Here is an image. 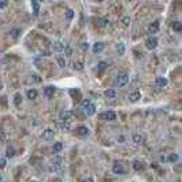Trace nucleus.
I'll list each match as a JSON object with an SVG mask.
<instances>
[{"instance_id": "obj_9", "label": "nucleus", "mask_w": 182, "mask_h": 182, "mask_svg": "<svg viewBox=\"0 0 182 182\" xmlns=\"http://www.w3.org/2000/svg\"><path fill=\"white\" fill-rule=\"evenodd\" d=\"M158 30H159V21H153L148 27V32L151 34H155V33H158Z\"/></svg>"}, {"instance_id": "obj_24", "label": "nucleus", "mask_w": 182, "mask_h": 182, "mask_svg": "<svg viewBox=\"0 0 182 182\" xmlns=\"http://www.w3.org/2000/svg\"><path fill=\"white\" fill-rule=\"evenodd\" d=\"M133 169L136 170V171H142V170H144V164H142V162L136 160V162L133 163Z\"/></svg>"}, {"instance_id": "obj_3", "label": "nucleus", "mask_w": 182, "mask_h": 182, "mask_svg": "<svg viewBox=\"0 0 182 182\" xmlns=\"http://www.w3.org/2000/svg\"><path fill=\"white\" fill-rule=\"evenodd\" d=\"M76 134L77 136H80V137H86L89 134V129L85 126V125H80V126H77L76 127Z\"/></svg>"}, {"instance_id": "obj_36", "label": "nucleus", "mask_w": 182, "mask_h": 182, "mask_svg": "<svg viewBox=\"0 0 182 182\" xmlns=\"http://www.w3.org/2000/svg\"><path fill=\"white\" fill-rule=\"evenodd\" d=\"M6 164H7V162H6L4 158H0V170H3L6 167Z\"/></svg>"}, {"instance_id": "obj_35", "label": "nucleus", "mask_w": 182, "mask_h": 182, "mask_svg": "<svg viewBox=\"0 0 182 182\" xmlns=\"http://www.w3.org/2000/svg\"><path fill=\"white\" fill-rule=\"evenodd\" d=\"M80 48L82 49V51H88V48H89V44L86 43V41H82L80 44Z\"/></svg>"}, {"instance_id": "obj_2", "label": "nucleus", "mask_w": 182, "mask_h": 182, "mask_svg": "<svg viewBox=\"0 0 182 182\" xmlns=\"http://www.w3.org/2000/svg\"><path fill=\"white\" fill-rule=\"evenodd\" d=\"M129 84V74L127 73H119L115 78V85H118L119 88L125 86V85Z\"/></svg>"}, {"instance_id": "obj_32", "label": "nucleus", "mask_w": 182, "mask_h": 182, "mask_svg": "<svg viewBox=\"0 0 182 182\" xmlns=\"http://www.w3.org/2000/svg\"><path fill=\"white\" fill-rule=\"evenodd\" d=\"M133 142L134 144H141L142 142V136L141 134H134L133 136Z\"/></svg>"}, {"instance_id": "obj_22", "label": "nucleus", "mask_w": 182, "mask_h": 182, "mask_svg": "<svg viewBox=\"0 0 182 182\" xmlns=\"http://www.w3.org/2000/svg\"><path fill=\"white\" fill-rule=\"evenodd\" d=\"M27 99H30V100H34L36 97H37V90H36V89H29V90H27Z\"/></svg>"}, {"instance_id": "obj_31", "label": "nucleus", "mask_w": 182, "mask_h": 182, "mask_svg": "<svg viewBox=\"0 0 182 182\" xmlns=\"http://www.w3.org/2000/svg\"><path fill=\"white\" fill-rule=\"evenodd\" d=\"M130 21H132V19H130L129 15H125V17L122 18V21H120V22H122V25H123V26H129Z\"/></svg>"}, {"instance_id": "obj_10", "label": "nucleus", "mask_w": 182, "mask_h": 182, "mask_svg": "<svg viewBox=\"0 0 182 182\" xmlns=\"http://www.w3.org/2000/svg\"><path fill=\"white\" fill-rule=\"evenodd\" d=\"M52 48L56 51V52H63L64 51V48H66V45L63 44V43H60V41H55L52 45Z\"/></svg>"}, {"instance_id": "obj_41", "label": "nucleus", "mask_w": 182, "mask_h": 182, "mask_svg": "<svg viewBox=\"0 0 182 182\" xmlns=\"http://www.w3.org/2000/svg\"><path fill=\"white\" fill-rule=\"evenodd\" d=\"M63 52L66 53L67 56H70V55H71V48H70V47H66V48H64V51H63Z\"/></svg>"}, {"instance_id": "obj_34", "label": "nucleus", "mask_w": 182, "mask_h": 182, "mask_svg": "<svg viewBox=\"0 0 182 182\" xmlns=\"http://www.w3.org/2000/svg\"><path fill=\"white\" fill-rule=\"evenodd\" d=\"M167 159H169V162H177V160H178V155H177V153H170Z\"/></svg>"}, {"instance_id": "obj_18", "label": "nucleus", "mask_w": 182, "mask_h": 182, "mask_svg": "<svg viewBox=\"0 0 182 182\" xmlns=\"http://www.w3.org/2000/svg\"><path fill=\"white\" fill-rule=\"evenodd\" d=\"M94 112H96V104H93V103H90V106L88 107V108H86V111H85V114H86V115H93Z\"/></svg>"}, {"instance_id": "obj_45", "label": "nucleus", "mask_w": 182, "mask_h": 182, "mask_svg": "<svg viewBox=\"0 0 182 182\" xmlns=\"http://www.w3.org/2000/svg\"><path fill=\"white\" fill-rule=\"evenodd\" d=\"M30 182H38V181H36V179H32V181Z\"/></svg>"}, {"instance_id": "obj_14", "label": "nucleus", "mask_w": 182, "mask_h": 182, "mask_svg": "<svg viewBox=\"0 0 182 182\" xmlns=\"http://www.w3.org/2000/svg\"><path fill=\"white\" fill-rule=\"evenodd\" d=\"M8 36L11 38H18L19 36H21V29H17V27H14L11 30L8 32Z\"/></svg>"}, {"instance_id": "obj_16", "label": "nucleus", "mask_w": 182, "mask_h": 182, "mask_svg": "<svg viewBox=\"0 0 182 182\" xmlns=\"http://www.w3.org/2000/svg\"><path fill=\"white\" fill-rule=\"evenodd\" d=\"M171 27H173L174 32H177V33H181L182 30V23L179 22V21H174L173 23H171Z\"/></svg>"}, {"instance_id": "obj_25", "label": "nucleus", "mask_w": 182, "mask_h": 182, "mask_svg": "<svg viewBox=\"0 0 182 182\" xmlns=\"http://www.w3.org/2000/svg\"><path fill=\"white\" fill-rule=\"evenodd\" d=\"M125 51H126V48H125L123 43L116 44V52H118V55H125Z\"/></svg>"}, {"instance_id": "obj_44", "label": "nucleus", "mask_w": 182, "mask_h": 182, "mask_svg": "<svg viewBox=\"0 0 182 182\" xmlns=\"http://www.w3.org/2000/svg\"><path fill=\"white\" fill-rule=\"evenodd\" d=\"M1 181H3V177H1V175H0V182H1Z\"/></svg>"}, {"instance_id": "obj_38", "label": "nucleus", "mask_w": 182, "mask_h": 182, "mask_svg": "<svg viewBox=\"0 0 182 182\" xmlns=\"http://www.w3.org/2000/svg\"><path fill=\"white\" fill-rule=\"evenodd\" d=\"M32 80L34 81V82H40L41 78H38V76H37V74H33V76H32Z\"/></svg>"}, {"instance_id": "obj_5", "label": "nucleus", "mask_w": 182, "mask_h": 182, "mask_svg": "<svg viewBox=\"0 0 182 182\" xmlns=\"http://www.w3.org/2000/svg\"><path fill=\"white\" fill-rule=\"evenodd\" d=\"M112 173L116 174V175H120V174H125V167L122 163H114L112 164Z\"/></svg>"}, {"instance_id": "obj_28", "label": "nucleus", "mask_w": 182, "mask_h": 182, "mask_svg": "<svg viewBox=\"0 0 182 182\" xmlns=\"http://www.w3.org/2000/svg\"><path fill=\"white\" fill-rule=\"evenodd\" d=\"M62 149H63V144H62V142H55V144H53L52 151L55 152V153H58V152H60Z\"/></svg>"}, {"instance_id": "obj_6", "label": "nucleus", "mask_w": 182, "mask_h": 182, "mask_svg": "<svg viewBox=\"0 0 182 182\" xmlns=\"http://www.w3.org/2000/svg\"><path fill=\"white\" fill-rule=\"evenodd\" d=\"M100 118L104 120H115L116 119V114L114 111H106L103 112L102 115H100Z\"/></svg>"}, {"instance_id": "obj_40", "label": "nucleus", "mask_w": 182, "mask_h": 182, "mask_svg": "<svg viewBox=\"0 0 182 182\" xmlns=\"http://www.w3.org/2000/svg\"><path fill=\"white\" fill-rule=\"evenodd\" d=\"M7 4H8V3H7V0H0V8H4Z\"/></svg>"}, {"instance_id": "obj_26", "label": "nucleus", "mask_w": 182, "mask_h": 182, "mask_svg": "<svg viewBox=\"0 0 182 182\" xmlns=\"http://www.w3.org/2000/svg\"><path fill=\"white\" fill-rule=\"evenodd\" d=\"M73 69L77 70V71H81L82 69H84V63L81 62V60H77V62L73 63Z\"/></svg>"}, {"instance_id": "obj_19", "label": "nucleus", "mask_w": 182, "mask_h": 182, "mask_svg": "<svg viewBox=\"0 0 182 182\" xmlns=\"http://www.w3.org/2000/svg\"><path fill=\"white\" fill-rule=\"evenodd\" d=\"M108 25H110V21H108L107 18H100V19L97 21V26L99 27H107Z\"/></svg>"}, {"instance_id": "obj_37", "label": "nucleus", "mask_w": 182, "mask_h": 182, "mask_svg": "<svg viewBox=\"0 0 182 182\" xmlns=\"http://www.w3.org/2000/svg\"><path fill=\"white\" fill-rule=\"evenodd\" d=\"M33 8H34V11H33L34 14L38 13V10H40V6H38V3H37V1H33Z\"/></svg>"}, {"instance_id": "obj_1", "label": "nucleus", "mask_w": 182, "mask_h": 182, "mask_svg": "<svg viewBox=\"0 0 182 182\" xmlns=\"http://www.w3.org/2000/svg\"><path fill=\"white\" fill-rule=\"evenodd\" d=\"M49 171L51 173H58L62 170V159L59 156H55L52 160H51V164H49Z\"/></svg>"}, {"instance_id": "obj_29", "label": "nucleus", "mask_w": 182, "mask_h": 182, "mask_svg": "<svg viewBox=\"0 0 182 182\" xmlns=\"http://www.w3.org/2000/svg\"><path fill=\"white\" fill-rule=\"evenodd\" d=\"M64 18H66V19H69V21H70V19H73V18H74V11H73V10H66V11H64Z\"/></svg>"}, {"instance_id": "obj_17", "label": "nucleus", "mask_w": 182, "mask_h": 182, "mask_svg": "<svg viewBox=\"0 0 182 182\" xmlns=\"http://www.w3.org/2000/svg\"><path fill=\"white\" fill-rule=\"evenodd\" d=\"M103 49H104V43H102V41H99V43H96V44L93 45V52L94 53L102 52Z\"/></svg>"}, {"instance_id": "obj_4", "label": "nucleus", "mask_w": 182, "mask_h": 182, "mask_svg": "<svg viewBox=\"0 0 182 182\" xmlns=\"http://www.w3.org/2000/svg\"><path fill=\"white\" fill-rule=\"evenodd\" d=\"M53 136H55V133H53V130L51 129V127H47V129H44V132L41 133V138H43V140H45V141L52 140Z\"/></svg>"}, {"instance_id": "obj_33", "label": "nucleus", "mask_w": 182, "mask_h": 182, "mask_svg": "<svg viewBox=\"0 0 182 182\" xmlns=\"http://www.w3.org/2000/svg\"><path fill=\"white\" fill-rule=\"evenodd\" d=\"M107 69V63L106 62H99V64H97V70L100 71V73H103V71Z\"/></svg>"}, {"instance_id": "obj_27", "label": "nucleus", "mask_w": 182, "mask_h": 182, "mask_svg": "<svg viewBox=\"0 0 182 182\" xmlns=\"http://www.w3.org/2000/svg\"><path fill=\"white\" fill-rule=\"evenodd\" d=\"M14 104L17 107L22 104V96H21V93H15V96H14Z\"/></svg>"}, {"instance_id": "obj_20", "label": "nucleus", "mask_w": 182, "mask_h": 182, "mask_svg": "<svg viewBox=\"0 0 182 182\" xmlns=\"http://www.w3.org/2000/svg\"><path fill=\"white\" fill-rule=\"evenodd\" d=\"M56 60H58L59 67H62V69L66 67V59L63 58V55H58V56H56Z\"/></svg>"}, {"instance_id": "obj_15", "label": "nucleus", "mask_w": 182, "mask_h": 182, "mask_svg": "<svg viewBox=\"0 0 182 182\" xmlns=\"http://www.w3.org/2000/svg\"><path fill=\"white\" fill-rule=\"evenodd\" d=\"M104 94H106V97H107V99H115L118 93H116L115 89H107L106 92H104Z\"/></svg>"}, {"instance_id": "obj_42", "label": "nucleus", "mask_w": 182, "mask_h": 182, "mask_svg": "<svg viewBox=\"0 0 182 182\" xmlns=\"http://www.w3.org/2000/svg\"><path fill=\"white\" fill-rule=\"evenodd\" d=\"M81 182H93V179H92L90 177H88V178H84V179H82Z\"/></svg>"}, {"instance_id": "obj_39", "label": "nucleus", "mask_w": 182, "mask_h": 182, "mask_svg": "<svg viewBox=\"0 0 182 182\" xmlns=\"http://www.w3.org/2000/svg\"><path fill=\"white\" fill-rule=\"evenodd\" d=\"M4 140H6V133L0 129V141H4Z\"/></svg>"}, {"instance_id": "obj_30", "label": "nucleus", "mask_w": 182, "mask_h": 182, "mask_svg": "<svg viewBox=\"0 0 182 182\" xmlns=\"http://www.w3.org/2000/svg\"><path fill=\"white\" fill-rule=\"evenodd\" d=\"M90 103H92L90 100H84V102L81 103V110H82V111L85 112V111H86V108H88V107L90 106Z\"/></svg>"}, {"instance_id": "obj_21", "label": "nucleus", "mask_w": 182, "mask_h": 182, "mask_svg": "<svg viewBox=\"0 0 182 182\" xmlns=\"http://www.w3.org/2000/svg\"><path fill=\"white\" fill-rule=\"evenodd\" d=\"M14 156H15V149H14L13 147H7V149H6V158L11 159Z\"/></svg>"}, {"instance_id": "obj_7", "label": "nucleus", "mask_w": 182, "mask_h": 182, "mask_svg": "<svg viewBox=\"0 0 182 182\" xmlns=\"http://www.w3.org/2000/svg\"><path fill=\"white\" fill-rule=\"evenodd\" d=\"M145 45H147L148 49H155L158 47V40H156L155 37H149L147 40V43H145Z\"/></svg>"}, {"instance_id": "obj_8", "label": "nucleus", "mask_w": 182, "mask_h": 182, "mask_svg": "<svg viewBox=\"0 0 182 182\" xmlns=\"http://www.w3.org/2000/svg\"><path fill=\"white\" fill-rule=\"evenodd\" d=\"M71 115H73L71 111H69V110H62L60 114H59V118H60V120H70Z\"/></svg>"}, {"instance_id": "obj_12", "label": "nucleus", "mask_w": 182, "mask_h": 182, "mask_svg": "<svg viewBox=\"0 0 182 182\" xmlns=\"http://www.w3.org/2000/svg\"><path fill=\"white\" fill-rule=\"evenodd\" d=\"M55 90H56L55 86H51V85H49V86H45L44 88V93H45L47 97H52L53 93H55Z\"/></svg>"}, {"instance_id": "obj_43", "label": "nucleus", "mask_w": 182, "mask_h": 182, "mask_svg": "<svg viewBox=\"0 0 182 182\" xmlns=\"http://www.w3.org/2000/svg\"><path fill=\"white\" fill-rule=\"evenodd\" d=\"M118 140H119V141H125V138L122 137V136H119V137H118Z\"/></svg>"}, {"instance_id": "obj_13", "label": "nucleus", "mask_w": 182, "mask_h": 182, "mask_svg": "<svg viewBox=\"0 0 182 182\" xmlns=\"http://www.w3.org/2000/svg\"><path fill=\"white\" fill-rule=\"evenodd\" d=\"M140 99H141V93H140V92H132L129 96V100L132 103H137Z\"/></svg>"}, {"instance_id": "obj_23", "label": "nucleus", "mask_w": 182, "mask_h": 182, "mask_svg": "<svg viewBox=\"0 0 182 182\" xmlns=\"http://www.w3.org/2000/svg\"><path fill=\"white\" fill-rule=\"evenodd\" d=\"M60 127H62L63 130H70L71 129V122L70 120H62V122H60Z\"/></svg>"}, {"instance_id": "obj_11", "label": "nucleus", "mask_w": 182, "mask_h": 182, "mask_svg": "<svg viewBox=\"0 0 182 182\" xmlns=\"http://www.w3.org/2000/svg\"><path fill=\"white\" fill-rule=\"evenodd\" d=\"M155 84L158 88H164L166 85H167V80H166L164 77H158L155 80Z\"/></svg>"}]
</instances>
